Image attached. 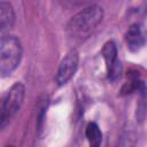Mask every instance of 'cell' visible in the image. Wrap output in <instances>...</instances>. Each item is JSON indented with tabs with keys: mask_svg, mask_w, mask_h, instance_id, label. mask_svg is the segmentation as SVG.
<instances>
[{
	"mask_svg": "<svg viewBox=\"0 0 147 147\" xmlns=\"http://www.w3.org/2000/svg\"><path fill=\"white\" fill-rule=\"evenodd\" d=\"M22 57L21 41L13 36H7L0 41V76H9L20 64Z\"/></svg>",
	"mask_w": 147,
	"mask_h": 147,
	"instance_id": "7a4b0ae2",
	"label": "cell"
},
{
	"mask_svg": "<svg viewBox=\"0 0 147 147\" xmlns=\"http://www.w3.org/2000/svg\"><path fill=\"white\" fill-rule=\"evenodd\" d=\"M102 17V8L96 5H92L71 17L67 25V33L75 40H84L99 25Z\"/></svg>",
	"mask_w": 147,
	"mask_h": 147,
	"instance_id": "6da1fadb",
	"label": "cell"
},
{
	"mask_svg": "<svg viewBox=\"0 0 147 147\" xmlns=\"http://www.w3.org/2000/svg\"><path fill=\"white\" fill-rule=\"evenodd\" d=\"M125 41L127 47L133 52L139 51L144 46V42H145L144 34L138 25H132L129 28L125 34Z\"/></svg>",
	"mask_w": 147,
	"mask_h": 147,
	"instance_id": "52a82bcc",
	"label": "cell"
},
{
	"mask_svg": "<svg viewBox=\"0 0 147 147\" xmlns=\"http://www.w3.org/2000/svg\"><path fill=\"white\" fill-rule=\"evenodd\" d=\"M9 121H10V117L8 116V114L6 111V108L3 105V99L0 98V129L6 126Z\"/></svg>",
	"mask_w": 147,
	"mask_h": 147,
	"instance_id": "9c48e42d",
	"label": "cell"
},
{
	"mask_svg": "<svg viewBox=\"0 0 147 147\" xmlns=\"http://www.w3.org/2000/svg\"><path fill=\"white\" fill-rule=\"evenodd\" d=\"M102 55L106 62V67H107V72H108V77L111 80L117 79L121 76V62L117 59V49L116 46L113 41H108L102 49Z\"/></svg>",
	"mask_w": 147,
	"mask_h": 147,
	"instance_id": "5b68a950",
	"label": "cell"
},
{
	"mask_svg": "<svg viewBox=\"0 0 147 147\" xmlns=\"http://www.w3.org/2000/svg\"><path fill=\"white\" fill-rule=\"evenodd\" d=\"M24 94H25L24 86L21 83H16L9 88V91L6 93V95L2 96L6 111H7L8 116L10 117V119L15 116V114L21 108L23 100H24Z\"/></svg>",
	"mask_w": 147,
	"mask_h": 147,
	"instance_id": "277c9868",
	"label": "cell"
},
{
	"mask_svg": "<svg viewBox=\"0 0 147 147\" xmlns=\"http://www.w3.org/2000/svg\"><path fill=\"white\" fill-rule=\"evenodd\" d=\"M86 138L92 146H99L102 140V133L100 131V127L95 123H88L86 126Z\"/></svg>",
	"mask_w": 147,
	"mask_h": 147,
	"instance_id": "ba28073f",
	"label": "cell"
},
{
	"mask_svg": "<svg viewBox=\"0 0 147 147\" xmlns=\"http://www.w3.org/2000/svg\"><path fill=\"white\" fill-rule=\"evenodd\" d=\"M15 22V13L9 2H0V41L9 36Z\"/></svg>",
	"mask_w": 147,
	"mask_h": 147,
	"instance_id": "8992f818",
	"label": "cell"
},
{
	"mask_svg": "<svg viewBox=\"0 0 147 147\" xmlns=\"http://www.w3.org/2000/svg\"><path fill=\"white\" fill-rule=\"evenodd\" d=\"M78 62H79L78 52L76 49H70L60 62V65L57 69L56 83L59 85L67 84L74 77L78 68Z\"/></svg>",
	"mask_w": 147,
	"mask_h": 147,
	"instance_id": "3957f363",
	"label": "cell"
}]
</instances>
